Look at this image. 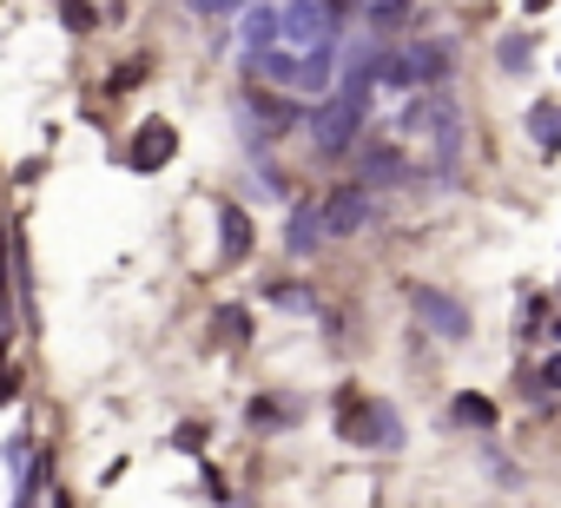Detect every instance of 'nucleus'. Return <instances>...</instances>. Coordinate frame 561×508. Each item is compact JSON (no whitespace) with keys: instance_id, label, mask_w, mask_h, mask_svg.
<instances>
[{"instance_id":"obj_2","label":"nucleus","mask_w":561,"mask_h":508,"mask_svg":"<svg viewBox=\"0 0 561 508\" xmlns=\"http://www.w3.org/2000/svg\"><path fill=\"white\" fill-rule=\"evenodd\" d=\"M318 211H324V231H331V238H351V231H364V224L377 218V192L351 178V185H331V192L318 198Z\"/></svg>"},{"instance_id":"obj_16","label":"nucleus","mask_w":561,"mask_h":508,"mask_svg":"<svg viewBox=\"0 0 561 508\" xmlns=\"http://www.w3.org/2000/svg\"><path fill=\"white\" fill-rule=\"evenodd\" d=\"M535 390H561V357H548V363H541V377H535Z\"/></svg>"},{"instance_id":"obj_10","label":"nucleus","mask_w":561,"mask_h":508,"mask_svg":"<svg viewBox=\"0 0 561 508\" xmlns=\"http://www.w3.org/2000/svg\"><path fill=\"white\" fill-rule=\"evenodd\" d=\"M211 324H218V337H225V344H251V311H244V304H218V311H211Z\"/></svg>"},{"instance_id":"obj_1","label":"nucleus","mask_w":561,"mask_h":508,"mask_svg":"<svg viewBox=\"0 0 561 508\" xmlns=\"http://www.w3.org/2000/svg\"><path fill=\"white\" fill-rule=\"evenodd\" d=\"M337 436L357 442V449H403V416L383 403V396H364V390H344L337 396Z\"/></svg>"},{"instance_id":"obj_4","label":"nucleus","mask_w":561,"mask_h":508,"mask_svg":"<svg viewBox=\"0 0 561 508\" xmlns=\"http://www.w3.org/2000/svg\"><path fill=\"white\" fill-rule=\"evenodd\" d=\"M172 152H179V132H172L165 119H146V126L133 132V146H126V165H133V172H165Z\"/></svg>"},{"instance_id":"obj_13","label":"nucleus","mask_w":561,"mask_h":508,"mask_svg":"<svg viewBox=\"0 0 561 508\" xmlns=\"http://www.w3.org/2000/svg\"><path fill=\"white\" fill-rule=\"evenodd\" d=\"M60 21H67L73 34H87V27H93L100 14H93V0H60Z\"/></svg>"},{"instance_id":"obj_11","label":"nucleus","mask_w":561,"mask_h":508,"mask_svg":"<svg viewBox=\"0 0 561 508\" xmlns=\"http://www.w3.org/2000/svg\"><path fill=\"white\" fill-rule=\"evenodd\" d=\"M528 34H502V47H495V60H502V73H528Z\"/></svg>"},{"instance_id":"obj_7","label":"nucleus","mask_w":561,"mask_h":508,"mask_svg":"<svg viewBox=\"0 0 561 508\" xmlns=\"http://www.w3.org/2000/svg\"><path fill=\"white\" fill-rule=\"evenodd\" d=\"M251 429H291L305 409H298V396H251Z\"/></svg>"},{"instance_id":"obj_14","label":"nucleus","mask_w":561,"mask_h":508,"mask_svg":"<svg viewBox=\"0 0 561 508\" xmlns=\"http://www.w3.org/2000/svg\"><path fill=\"white\" fill-rule=\"evenodd\" d=\"M146 80V60H126L119 73H113V93H126V86H139Z\"/></svg>"},{"instance_id":"obj_18","label":"nucleus","mask_w":561,"mask_h":508,"mask_svg":"<svg viewBox=\"0 0 561 508\" xmlns=\"http://www.w3.org/2000/svg\"><path fill=\"white\" fill-rule=\"evenodd\" d=\"M54 508H73V501H67V488H60V495H54Z\"/></svg>"},{"instance_id":"obj_6","label":"nucleus","mask_w":561,"mask_h":508,"mask_svg":"<svg viewBox=\"0 0 561 508\" xmlns=\"http://www.w3.org/2000/svg\"><path fill=\"white\" fill-rule=\"evenodd\" d=\"M218 251H225V265L251 258V218L238 205H218Z\"/></svg>"},{"instance_id":"obj_3","label":"nucleus","mask_w":561,"mask_h":508,"mask_svg":"<svg viewBox=\"0 0 561 508\" xmlns=\"http://www.w3.org/2000/svg\"><path fill=\"white\" fill-rule=\"evenodd\" d=\"M410 311H416L423 331H436L443 344H462V337H469V311H462V298H449V291H436V285H416V291H410Z\"/></svg>"},{"instance_id":"obj_12","label":"nucleus","mask_w":561,"mask_h":508,"mask_svg":"<svg viewBox=\"0 0 561 508\" xmlns=\"http://www.w3.org/2000/svg\"><path fill=\"white\" fill-rule=\"evenodd\" d=\"M264 298H271L277 311H318V298H311L305 285H264Z\"/></svg>"},{"instance_id":"obj_17","label":"nucleus","mask_w":561,"mask_h":508,"mask_svg":"<svg viewBox=\"0 0 561 508\" xmlns=\"http://www.w3.org/2000/svg\"><path fill=\"white\" fill-rule=\"evenodd\" d=\"M172 442H179V449H198V442H205V429H198V423H179V436H172Z\"/></svg>"},{"instance_id":"obj_19","label":"nucleus","mask_w":561,"mask_h":508,"mask_svg":"<svg viewBox=\"0 0 561 508\" xmlns=\"http://www.w3.org/2000/svg\"><path fill=\"white\" fill-rule=\"evenodd\" d=\"M541 8H548V0H528V14H541Z\"/></svg>"},{"instance_id":"obj_5","label":"nucleus","mask_w":561,"mask_h":508,"mask_svg":"<svg viewBox=\"0 0 561 508\" xmlns=\"http://www.w3.org/2000/svg\"><path fill=\"white\" fill-rule=\"evenodd\" d=\"M331 231H324V211H318V198H305V205H291V224H285V251L291 258H318V244H324Z\"/></svg>"},{"instance_id":"obj_15","label":"nucleus","mask_w":561,"mask_h":508,"mask_svg":"<svg viewBox=\"0 0 561 508\" xmlns=\"http://www.w3.org/2000/svg\"><path fill=\"white\" fill-rule=\"evenodd\" d=\"M14 390H21V377H14V363L0 357V403H14Z\"/></svg>"},{"instance_id":"obj_8","label":"nucleus","mask_w":561,"mask_h":508,"mask_svg":"<svg viewBox=\"0 0 561 508\" xmlns=\"http://www.w3.org/2000/svg\"><path fill=\"white\" fill-rule=\"evenodd\" d=\"M528 139H535L541 152H561V106H554V100H541V106L528 113Z\"/></svg>"},{"instance_id":"obj_9","label":"nucleus","mask_w":561,"mask_h":508,"mask_svg":"<svg viewBox=\"0 0 561 508\" xmlns=\"http://www.w3.org/2000/svg\"><path fill=\"white\" fill-rule=\"evenodd\" d=\"M449 416H456L462 429H495V403H489V396H476V390H462Z\"/></svg>"}]
</instances>
